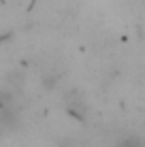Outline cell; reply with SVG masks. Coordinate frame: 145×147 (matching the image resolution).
I'll return each mask as SVG.
<instances>
[{"mask_svg":"<svg viewBox=\"0 0 145 147\" xmlns=\"http://www.w3.org/2000/svg\"><path fill=\"white\" fill-rule=\"evenodd\" d=\"M117 147H141V139L139 136H126L117 143Z\"/></svg>","mask_w":145,"mask_h":147,"instance_id":"cell-1","label":"cell"}]
</instances>
